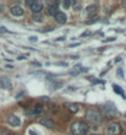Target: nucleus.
I'll list each match as a JSON object with an SVG mask.
<instances>
[{
  "mask_svg": "<svg viewBox=\"0 0 126 135\" xmlns=\"http://www.w3.org/2000/svg\"><path fill=\"white\" fill-rule=\"evenodd\" d=\"M86 118L87 120L93 124V125H98L99 123L102 122V114L97 111V109H93V108H89L87 113H86Z\"/></svg>",
  "mask_w": 126,
  "mask_h": 135,
  "instance_id": "obj_2",
  "label": "nucleus"
},
{
  "mask_svg": "<svg viewBox=\"0 0 126 135\" xmlns=\"http://www.w3.org/2000/svg\"><path fill=\"white\" fill-rule=\"evenodd\" d=\"M71 133L72 135H87L88 125L84 122H75L71 124Z\"/></svg>",
  "mask_w": 126,
  "mask_h": 135,
  "instance_id": "obj_1",
  "label": "nucleus"
},
{
  "mask_svg": "<svg viewBox=\"0 0 126 135\" xmlns=\"http://www.w3.org/2000/svg\"><path fill=\"white\" fill-rule=\"evenodd\" d=\"M117 75H119V76H121V77H124V73H122V70H121V69L117 70Z\"/></svg>",
  "mask_w": 126,
  "mask_h": 135,
  "instance_id": "obj_21",
  "label": "nucleus"
},
{
  "mask_svg": "<svg viewBox=\"0 0 126 135\" xmlns=\"http://www.w3.org/2000/svg\"><path fill=\"white\" fill-rule=\"evenodd\" d=\"M122 6H124V8H126V3H122Z\"/></svg>",
  "mask_w": 126,
  "mask_h": 135,
  "instance_id": "obj_29",
  "label": "nucleus"
},
{
  "mask_svg": "<svg viewBox=\"0 0 126 135\" xmlns=\"http://www.w3.org/2000/svg\"><path fill=\"white\" fill-rule=\"evenodd\" d=\"M55 21L58 23L62 25V23H65L66 21H67V17H66V15L64 14V12H58V14L55 15Z\"/></svg>",
  "mask_w": 126,
  "mask_h": 135,
  "instance_id": "obj_11",
  "label": "nucleus"
},
{
  "mask_svg": "<svg viewBox=\"0 0 126 135\" xmlns=\"http://www.w3.org/2000/svg\"><path fill=\"white\" fill-rule=\"evenodd\" d=\"M7 123H9L11 126H20L21 125V119H20L17 116L11 114V116L7 117Z\"/></svg>",
  "mask_w": 126,
  "mask_h": 135,
  "instance_id": "obj_6",
  "label": "nucleus"
},
{
  "mask_svg": "<svg viewBox=\"0 0 126 135\" xmlns=\"http://www.w3.org/2000/svg\"><path fill=\"white\" fill-rule=\"evenodd\" d=\"M66 108H67L71 113H76L77 111H78L80 106L77 104V103H66Z\"/></svg>",
  "mask_w": 126,
  "mask_h": 135,
  "instance_id": "obj_12",
  "label": "nucleus"
},
{
  "mask_svg": "<svg viewBox=\"0 0 126 135\" xmlns=\"http://www.w3.org/2000/svg\"><path fill=\"white\" fill-rule=\"evenodd\" d=\"M31 10H32V12H34V14H39L43 10V4L41 1H36L34 0L32 4H31Z\"/></svg>",
  "mask_w": 126,
  "mask_h": 135,
  "instance_id": "obj_8",
  "label": "nucleus"
},
{
  "mask_svg": "<svg viewBox=\"0 0 126 135\" xmlns=\"http://www.w3.org/2000/svg\"><path fill=\"white\" fill-rule=\"evenodd\" d=\"M64 39H65V37H59V38H56V41H59V42H60V41H64Z\"/></svg>",
  "mask_w": 126,
  "mask_h": 135,
  "instance_id": "obj_25",
  "label": "nucleus"
},
{
  "mask_svg": "<svg viewBox=\"0 0 126 135\" xmlns=\"http://www.w3.org/2000/svg\"><path fill=\"white\" fill-rule=\"evenodd\" d=\"M113 89H114V91H115V92L120 93V95H121L122 97L125 98V93H124V92H122V91H121V90H120V87H119L117 85H113Z\"/></svg>",
  "mask_w": 126,
  "mask_h": 135,
  "instance_id": "obj_16",
  "label": "nucleus"
},
{
  "mask_svg": "<svg viewBox=\"0 0 126 135\" xmlns=\"http://www.w3.org/2000/svg\"><path fill=\"white\" fill-rule=\"evenodd\" d=\"M80 46V43H72V44H70V48H72V47H78Z\"/></svg>",
  "mask_w": 126,
  "mask_h": 135,
  "instance_id": "obj_23",
  "label": "nucleus"
},
{
  "mask_svg": "<svg viewBox=\"0 0 126 135\" xmlns=\"http://www.w3.org/2000/svg\"><path fill=\"white\" fill-rule=\"evenodd\" d=\"M71 4H72V3L67 0V1H64V3H62V6H64L65 9H67V8H70V6H71Z\"/></svg>",
  "mask_w": 126,
  "mask_h": 135,
  "instance_id": "obj_17",
  "label": "nucleus"
},
{
  "mask_svg": "<svg viewBox=\"0 0 126 135\" xmlns=\"http://www.w3.org/2000/svg\"><path fill=\"white\" fill-rule=\"evenodd\" d=\"M121 133V125L116 123V122H113L110 123L107 128V134L108 135H119Z\"/></svg>",
  "mask_w": 126,
  "mask_h": 135,
  "instance_id": "obj_3",
  "label": "nucleus"
},
{
  "mask_svg": "<svg viewBox=\"0 0 126 135\" xmlns=\"http://www.w3.org/2000/svg\"><path fill=\"white\" fill-rule=\"evenodd\" d=\"M7 32V28L4 27V26H0V33H6Z\"/></svg>",
  "mask_w": 126,
  "mask_h": 135,
  "instance_id": "obj_18",
  "label": "nucleus"
},
{
  "mask_svg": "<svg viewBox=\"0 0 126 135\" xmlns=\"http://www.w3.org/2000/svg\"><path fill=\"white\" fill-rule=\"evenodd\" d=\"M98 6L97 5H89V6H87L86 8V10H84V14H86V16L87 17H94V15L98 14Z\"/></svg>",
  "mask_w": 126,
  "mask_h": 135,
  "instance_id": "obj_4",
  "label": "nucleus"
},
{
  "mask_svg": "<svg viewBox=\"0 0 126 135\" xmlns=\"http://www.w3.org/2000/svg\"><path fill=\"white\" fill-rule=\"evenodd\" d=\"M116 38L115 37H110V38H107V39H104V42H113V41H115Z\"/></svg>",
  "mask_w": 126,
  "mask_h": 135,
  "instance_id": "obj_19",
  "label": "nucleus"
},
{
  "mask_svg": "<svg viewBox=\"0 0 126 135\" xmlns=\"http://www.w3.org/2000/svg\"><path fill=\"white\" fill-rule=\"evenodd\" d=\"M0 84L1 86L4 87V89H7V90H11L12 89V84H11V81H10L9 77H0Z\"/></svg>",
  "mask_w": 126,
  "mask_h": 135,
  "instance_id": "obj_10",
  "label": "nucleus"
},
{
  "mask_svg": "<svg viewBox=\"0 0 126 135\" xmlns=\"http://www.w3.org/2000/svg\"><path fill=\"white\" fill-rule=\"evenodd\" d=\"M61 87H62V82H60V81H55L51 85V89L53 90H58V89H61Z\"/></svg>",
  "mask_w": 126,
  "mask_h": 135,
  "instance_id": "obj_14",
  "label": "nucleus"
},
{
  "mask_svg": "<svg viewBox=\"0 0 126 135\" xmlns=\"http://www.w3.org/2000/svg\"><path fill=\"white\" fill-rule=\"evenodd\" d=\"M33 66H41V63H37V61H33L32 63Z\"/></svg>",
  "mask_w": 126,
  "mask_h": 135,
  "instance_id": "obj_24",
  "label": "nucleus"
},
{
  "mask_svg": "<svg viewBox=\"0 0 126 135\" xmlns=\"http://www.w3.org/2000/svg\"><path fill=\"white\" fill-rule=\"evenodd\" d=\"M29 135H41V134H38L37 131H34V130H29Z\"/></svg>",
  "mask_w": 126,
  "mask_h": 135,
  "instance_id": "obj_22",
  "label": "nucleus"
},
{
  "mask_svg": "<svg viewBox=\"0 0 126 135\" xmlns=\"http://www.w3.org/2000/svg\"><path fill=\"white\" fill-rule=\"evenodd\" d=\"M42 20H43L42 15H39V14L33 15V21H34V22H42Z\"/></svg>",
  "mask_w": 126,
  "mask_h": 135,
  "instance_id": "obj_15",
  "label": "nucleus"
},
{
  "mask_svg": "<svg viewBox=\"0 0 126 135\" xmlns=\"http://www.w3.org/2000/svg\"><path fill=\"white\" fill-rule=\"evenodd\" d=\"M86 36H89V32H84V33H82V37H86Z\"/></svg>",
  "mask_w": 126,
  "mask_h": 135,
  "instance_id": "obj_26",
  "label": "nucleus"
},
{
  "mask_svg": "<svg viewBox=\"0 0 126 135\" xmlns=\"http://www.w3.org/2000/svg\"><path fill=\"white\" fill-rule=\"evenodd\" d=\"M25 58H26L25 55H20V56H19V60H23Z\"/></svg>",
  "mask_w": 126,
  "mask_h": 135,
  "instance_id": "obj_27",
  "label": "nucleus"
},
{
  "mask_svg": "<svg viewBox=\"0 0 126 135\" xmlns=\"http://www.w3.org/2000/svg\"><path fill=\"white\" fill-rule=\"evenodd\" d=\"M48 12H49V15H53V16H55L59 11H58V6L55 5H51V6H49L48 8Z\"/></svg>",
  "mask_w": 126,
  "mask_h": 135,
  "instance_id": "obj_13",
  "label": "nucleus"
},
{
  "mask_svg": "<svg viewBox=\"0 0 126 135\" xmlns=\"http://www.w3.org/2000/svg\"><path fill=\"white\" fill-rule=\"evenodd\" d=\"M10 12H11L12 16L20 17V16H22V15H23V9H22L20 5H14V6H11V8H10Z\"/></svg>",
  "mask_w": 126,
  "mask_h": 135,
  "instance_id": "obj_5",
  "label": "nucleus"
},
{
  "mask_svg": "<svg viewBox=\"0 0 126 135\" xmlns=\"http://www.w3.org/2000/svg\"><path fill=\"white\" fill-rule=\"evenodd\" d=\"M38 38L37 37H29V42H37Z\"/></svg>",
  "mask_w": 126,
  "mask_h": 135,
  "instance_id": "obj_20",
  "label": "nucleus"
},
{
  "mask_svg": "<svg viewBox=\"0 0 126 135\" xmlns=\"http://www.w3.org/2000/svg\"><path fill=\"white\" fill-rule=\"evenodd\" d=\"M42 112H43L42 106H41V104H37V106H34V107L32 108V111H31V112H28L27 114H28V116H31V117H36V116H39Z\"/></svg>",
  "mask_w": 126,
  "mask_h": 135,
  "instance_id": "obj_9",
  "label": "nucleus"
},
{
  "mask_svg": "<svg viewBox=\"0 0 126 135\" xmlns=\"http://www.w3.org/2000/svg\"><path fill=\"white\" fill-rule=\"evenodd\" d=\"M115 61H116V63H119V61H121V58H120V56H117V58H116V60H115Z\"/></svg>",
  "mask_w": 126,
  "mask_h": 135,
  "instance_id": "obj_28",
  "label": "nucleus"
},
{
  "mask_svg": "<svg viewBox=\"0 0 126 135\" xmlns=\"http://www.w3.org/2000/svg\"><path fill=\"white\" fill-rule=\"evenodd\" d=\"M91 135H99V134H91Z\"/></svg>",
  "mask_w": 126,
  "mask_h": 135,
  "instance_id": "obj_30",
  "label": "nucleus"
},
{
  "mask_svg": "<svg viewBox=\"0 0 126 135\" xmlns=\"http://www.w3.org/2000/svg\"><path fill=\"white\" fill-rule=\"evenodd\" d=\"M39 124H42L43 126H45L48 129H54V126H55V123L49 119V118H42V119H39Z\"/></svg>",
  "mask_w": 126,
  "mask_h": 135,
  "instance_id": "obj_7",
  "label": "nucleus"
}]
</instances>
